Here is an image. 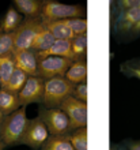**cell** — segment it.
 I'll return each instance as SVG.
<instances>
[{"label":"cell","mask_w":140,"mask_h":150,"mask_svg":"<svg viewBox=\"0 0 140 150\" xmlns=\"http://www.w3.org/2000/svg\"><path fill=\"white\" fill-rule=\"evenodd\" d=\"M60 109L67 115V117L70 120L71 132L78 128L87 127V104L86 103H82L70 96L68 98L63 101Z\"/></svg>","instance_id":"cell-7"},{"label":"cell","mask_w":140,"mask_h":150,"mask_svg":"<svg viewBox=\"0 0 140 150\" xmlns=\"http://www.w3.org/2000/svg\"><path fill=\"white\" fill-rule=\"evenodd\" d=\"M20 107H27L30 104H42L44 98V79L39 76H29L22 90L18 93Z\"/></svg>","instance_id":"cell-9"},{"label":"cell","mask_w":140,"mask_h":150,"mask_svg":"<svg viewBox=\"0 0 140 150\" xmlns=\"http://www.w3.org/2000/svg\"><path fill=\"white\" fill-rule=\"evenodd\" d=\"M74 63L70 59H64V57H57V56H51V57H45V59L38 60V76L42 78L44 81L52 78H57V76H65L68 68L71 64Z\"/></svg>","instance_id":"cell-8"},{"label":"cell","mask_w":140,"mask_h":150,"mask_svg":"<svg viewBox=\"0 0 140 150\" xmlns=\"http://www.w3.org/2000/svg\"><path fill=\"white\" fill-rule=\"evenodd\" d=\"M64 22L72 30L74 36L87 34V18H71V19H65Z\"/></svg>","instance_id":"cell-25"},{"label":"cell","mask_w":140,"mask_h":150,"mask_svg":"<svg viewBox=\"0 0 140 150\" xmlns=\"http://www.w3.org/2000/svg\"><path fill=\"white\" fill-rule=\"evenodd\" d=\"M20 108L19 98L18 94L10 93V91L0 89V112L3 113V116L11 115L12 112L18 111Z\"/></svg>","instance_id":"cell-16"},{"label":"cell","mask_w":140,"mask_h":150,"mask_svg":"<svg viewBox=\"0 0 140 150\" xmlns=\"http://www.w3.org/2000/svg\"><path fill=\"white\" fill-rule=\"evenodd\" d=\"M0 89H1V76H0Z\"/></svg>","instance_id":"cell-37"},{"label":"cell","mask_w":140,"mask_h":150,"mask_svg":"<svg viewBox=\"0 0 140 150\" xmlns=\"http://www.w3.org/2000/svg\"><path fill=\"white\" fill-rule=\"evenodd\" d=\"M27 78H29V76L25 74L23 71H20V70L15 68L14 74L11 75V78L8 79L7 85H6L3 89H4V90H7V91H10V93L18 94V93L22 90V87H23V85L26 83Z\"/></svg>","instance_id":"cell-20"},{"label":"cell","mask_w":140,"mask_h":150,"mask_svg":"<svg viewBox=\"0 0 140 150\" xmlns=\"http://www.w3.org/2000/svg\"><path fill=\"white\" fill-rule=\"evenodd\" d=\"M67 137L75 150H87V127L78 128Z\"/></svg>","instance_id":"cell-23"},{"label":"cell","mask_w":140,"mask_h":150,"mask_svg":"<svg viewBox=\"0 0 140 150\" xmlns=\"http://www.w3.org/2000/svg\"><path fill=\"white\" fill-rule=\"evenodd\" d=\"M27 122L29 117L26 113V107H20L18 111L4 116L3 122L0 124V139L4 142L6 146L20 143Z\"/></svg>","instance_id":"cell-1"},{"label":"cell","mask_w":140,"mask_h":150,"mask_svg":"<svg viewBox=\"0 0 140 150\" xmlns=\"http://www.w3.org/2000/svg\"><path fill=\"white\" fill-rule=\"evenodd\" d=\"M37 59H45V57H51V56H57V57H64V59H70L75 62L72 51H71V40H56L52 44V47L49 49L44 52H38L35 53Z\"/></svg>","instance_id":"cell-12"},{"label":"cell","mask_w":140,"mask_h":150,"mask_svg":"<svg viewBox=\"0 0 140 150\" xmlns=\"http://www.w3.org/2000/svg\"><path fill=\"white\" fill-rule=\"evenodd\" d=\"M117 150H127L125 147H120V149H117Z\"/></svg>","instance_id":"cell-36"},{"label":"cell","mask_w":140,"mask_h":150,"mask_svg":"<svg viewBox=\"0 0 140 150\" xmlns=\"http://www.w3.org/2000/svg\"><path fill=\"white\" fill-rule=\"evenodd\" d=\"M45 28L49 30L55 40H72L74 38V33L68 28V25L64 21H56V22H51V23H44Z\"/></svg>","instance_id":"cell-17"},{"label":"cell","mask_w":140,"mask_h":150,"mask_svg":"<svg viewBox=\"0 0 140 150\" xmlns=\"http://www.w3.org/2000/svg\"><path fill=\"white\" fill-rule=\"evenodd\" d=\"M55 41L56 40L53 38V36L49 33V30H48L46 28H44L42 30L37 34L34 42H33V45H31V48H30V51L35 52V53L44 52V51H46V49H49Z\"/></svg>","instance_id":"cell-18"},{"label":"cell","mask_w":140,"mask_h":150,"mask_svg":"<svg viewBox=\"0 0 140 150\" xmlns=\"http://www.w3.org/2000/svg\"><path fill=\"white\" fill-rule=\"evenodd\" d=\"M129 64H133V66H137V67H140V57H135V59H131L128 60Z\"/></svg>","instance_id":"cell-31"},{"label":"cell","mask_w":140,"mask_h":150,"mask_svg":"<svg viewBox=\"0 0 140 150\" xmlns=\"http://www.w3.org/2000/svg\"><path fill=\"white\" fill-rule=\"evenodd\" d=\"M140 21V8L136 6L125 10L118 11L116 16V30L121 34H127L133 29V26Z\"/></svg>","instance_id":"cell-11"},{"label":"cell","mask_w":140,"mask_h":150,"mask_svg":"<svg viewBox=\"0 0 140 150\" xmlns=\"http://www.w3.org/2000/svg\"><path fill=\"white\" fill-rule=\"evenodd\" d=\"M110 150H117V149H116L114 146H113V145H110Z\"/></svg>","instance_id":"cell-34"},{"label":"cell","mask_w":140,"mask_h":150,"mask_svg":"<svg viewBox=\"0 0 140 150\" xmlns=\"http://www.w3.org/2000/svg\"><path fill=\"white\" fill-rule=\"evenodd\" d=\"M71 51H72L75 62L86 60V55H87V34L74 36V38L71 40Z\"/></svg>","instance_id":"cell-19"},{"label":"cell","mask_w":140,"mask_h":150,"mask_svg":"<svg viewBox=\"0 0 140 150\" xmlns=\"http://www.w3.org/2000/svg\"><path fill=\"white\" fill-rule=\"evenodd\" d=\"M45 28L41 18H25L19 28L14 33V48L16 51H27L30 49L35 37ZM14 49V51H15Z\"/></svg>","instance_id":"cell-4"},{"label":"cell","mask_w":140,"mask_h":150,"mask_svg":"<svg viewBox=\"0 0 140 150\" xmlns=\"http://www.w3.org/2000/svg\"><path fill=\"white\" fill-rule=\"evenodd\" d=\"M12 57L15 62V68L23 71L27 76H38V59L35 52L30 51H14Z\"/></svg>","instance_id":"cell-10"},{"label":"cell","mask_w":140,"mask_h":150,"mask_svg":"<svg viewBox=\"0 0 140 150\" xmlns=\"http://www.w3.org/2000/svg\"><path fill=\"white\" fill-rule=\"evenodd\" d=\"M137 7L140 8V0H137Z\"/></svg>","instance_id":"cell-35"},{"label":"cell","mask_w":140,"mask_h":150,"mask_svg":"<svg viewBox=\"0 0 140 150\" xmlns=\"http://www.w3.org/2000/svg\"><path fill=\"white\" fill-rule=\"evenodd\" d=\"M64 78L67 81H70L71 83H74V85L87 82V62L86 60L74 62L71 64V67L68 68Z\"/></svg>","instance_id":"cell-15"},{"label":"cell","mask_w":140,"mask_h":150,"mask_svg":"<svg viewBox=\"0 0 140 150\" xmlns=\"http://www.w3.org/2000/svg\"><path fill=\"white\" fill-rule=\"evenodd\" d=\"M4 147H6V145H4V142L1 141V139H0V150H3Z\"/></svg>","instance_id":"cell-32"},{"label":"cell","mask_w":140,"mask_h":150,"mask_svg":"<svg viewBox=\"0 0 140 150\" xmlns=\"http://www.w3.org/2000/svg\"><path fill=\"white\" fill-rule=\"evenodd\" d=\"M137 4V0H118L117 1V10L118 11H125V10H128V8L133 7V6H136Z\"/></svg>","instance_id":"cell-28"},{"label":"cell","mask_w":140,"mask_h":150,"mask_svg":"<svg viewBox=\"0 0 140 150\" xmlns=\"http://www.w3.org/2000/svg\"><path fill=\"white\" fill-rule=\"evenodd\" d=\"M127 150H140V139H128L124 141Z\"/></svg>","instance_id":"cell-29"},{"label":"cell","mask_w":140,"mask_h":150,"mask_svg":"<svg viewBox=\"0 0 140 150\" xmlns=\"http://www.w3.org/2000/svg\"><path fill=\"white\" fill-rule=\"evenodd\" d=\"M49 137H51V134H49L46 126L44 124L41 117L37 116V117L29 119L25 134L20 139V143L34 150H38L45 145Z\"/></svg>","instance_id":"cell-6"},{"label":"cell","mask_w":140,"mask_h":150,"mask_svg":"<svg viewBox=\"0 0 140 150\" xmlns=\"http://www.w3.org/2000/svg\"><path fill=\"white\" fill-rule=\"evenodd\" d=\"M22 21L23 18L16 11V8L14 6L10 7L0 21V33H15L19 25L22 23Z\"/></svg>","instance_id":"cell-13"},{"label":"cell","mask_w":140,"mask_h":150,"mask_svg":"<svg viewBox=\"0 0 140 150\" xmlns=\"http://www.w3.org/2000/svg\"><path fill=\"white\" fill-rule=\"evenodd\" d=\"M75 85L67 81L64 76H57L44 81V98L41 107L60 108L63 101L74 93Z\"/></svg>","instance_id":"cell-3"},{"label":"cell","mask_w":140,"mask_h":150,"mask_svg":"<svg viewBox=\"0 0 140 150\" xmlns=\"http://www.w3.org/2000/svg\"><path fill=\"white\" fill-rule=\"evenodd\" d=\"M120 71L128 78H135L140 81V67H137V66H133V64H129L128 62H125L120 66Z\"/></svg>","instance_id":"cell-26"},{"label":"cell","mask_w":140,"mask_h":150,"mask_svg":"<svg viewBox=\"0 0 140 150\" xmlns=\"http://www.w3.org/2000/svg\"><path fill=\"white\" fill-rule=\"evenodd\" d=\"M72 97H75L76 100L82 101V103L87 104V98H89V96H87V82H82L75 85Z\"/></svg>","instance_id":"cell-27"},{"label":"cell","mask_w":140,"mask_h":150,"mask_svg":"<svg viewBox=\"0 0 140 150\" xmlns=\"http://www.w3.org/2000/svg\"><path fill=\"white\" fill-rule=\"evenodd\" d=\"M3 117H4V116H3V113L0 112V124H1V122H3Z\"/></svg>","instance_id":"cell-33"},{"label":"cell","mask_w":140,"mask_h":150,"mask_svg":"<svg viewBox=\"0 0 140 150\" xmlns=\"http://www.w3.org/2000/svg\"><path fill=\"white\" fill-rule=\"evenodd\" d=\"M14 33H0V57L14 52Z\"/></svg>","instance_id":"cell-24"},{"label":"cell","mask_w":140,"mask_h":150,"mask_svg":"<svg viewBox=\"0 0 140 150\" xmlns=\"http://www.w3.org/2000/svg\"><path fill=\"white\" fill-rule=\"evenodd\" d=\"M12 6L16 8V11L20 15L26 18H39L41 15V0H14Z\"/></svg>","instance_id":"cell-14"},{"label":"cell","mask_w":140,"mask_h":150,"mask_svg":"<svg viewBox=\"0 0 140 150\" xmlns=\"http://www.w3.org/2000/svg\"><path fill=\"white\" fill-rule=\"evenodd\" d=\"M39 117L46 126L49 134L53 137H67L71 134L70 120L60 108L39 107Z\"/></svg>","instance_id":"cell-5"},{"label":"cell","mask_w":140,"mask_h":150,"mask_svg":"<svg viewBox=\"0 0 140 150\" xmlns=\"http://www.w3.org/2000/svg\"><path fill=\"white\" fill-rule=\"evenodd\" d=\"M128 37L129 38H137V37H140V21L133 26L132 30L128 33Z\"/></svg>","instance_id":"cell-30"},{"label":"cell","mask_w":140,"mask_h":150,"mask_svg":"<svg viewBox=\"0 0 140 150\" xmlns=\"http://www.w3.org/2000/svg\"><path fill=\"white\" fill-rule=\"evenodd\" d=\"M15 71V62L11 55L3 56L0 57V76H1V89L7 85L8 79L11 78V75Z\"/></svg>","instance_id":"cell-21"},{"label":"cell","mask_w":140,"mask_h":150,"mask_svg":"<svg viewBox=\"0 0 140 150\" xmlns=\"http://www.w3.org/2000/svg\"><path fill=\"white\" fill-rule=\"evenodd\" d=\"M39 18L44 23L65 21L71 18H86V8L79 4H64L56 0H45L41 6Z\"/></svg>","instance_id":"cell-2"},{"label":"cell","mask_w":140,"mask_h":150,"mask_svg":"<svg viewBox=\"0 0 140 150\" xmlns=\"http://www.w3.org/2000/svg\"><path fill=\"white\" fill-rule=\"evenodd\" d=\"M41 150H75L68 141V137H53L51 135Z\"/></svg>","instance_id":"cell-22"}]
</instances>
